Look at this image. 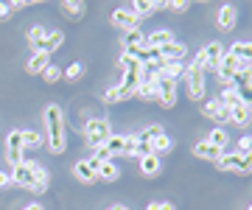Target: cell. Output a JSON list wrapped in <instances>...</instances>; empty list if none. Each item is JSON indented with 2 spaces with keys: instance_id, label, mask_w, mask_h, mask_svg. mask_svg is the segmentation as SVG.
<instances>
[{
  "instance_id": "6da1fadb",
  "label": "cell",
  "mask_w": 252,
  "mask_h": 210,
  "mask_svg": "<svg viewBox=\"0 0 252 210\" xmlns=\"http://www.w3.org/2000/svg\"><path fill=\"white\" fill-rule=\"evenodd\" d=\"M42 118H45V129H48V146H51V151H54V154H62L64 146H67L62 107H56V104H48L45 112H42Z\"/></svg>"
},
{
  "instance_id": "7a4b0ae2",
  "label": "cell",
  "mask_w": 252,
  "mask_h": 210,
  "mask_svg": "<svg viewBox=\"0 0 252 210\" xmlns=\"http://www.w3.org/2000/svg\"><path fill=\"white\" fill-rule=\"evenodd\" d=\"M185 87H188V98L190 101H202L205 98V67L199 62H190L185 70Z\"/></svg>"
},
{
  "instance_id": "3957f363",
  "label": "cell",
  "mask_w": 252,
  "mask_h": 210,
  "mask_svg": "<svg viewBox=\"0 0 252 210\" xmlns=\"http://www.w3.org/2000/svg\"><path fill=\"white\" fill-rule=\"evenodd\" d=\"M84 135H87L93 149H101L109 137H112V126H109V120H104V118H90L84 123Z\"/></svg>"
},
{
  "instance_id": "277c9868",
  "label": "cell",
  "mask_w": 252,
  "mask_h": 210,
  "mask_svg": "<svg viewBox=\"0 0 252 210\" xmlns=\"http://www.w3.org/2000/svg\"><path fill=\"white\" fill-rule=\"evenodd\" d=\"M177 84H180V82H174V79H165L162 73H157V79H154V90H157V101H160V104L165 107V110L177 104Z\"/></svg>"
},
{
  "instance_id": "5b68a950",
  "label": "cell",
  "mask_w": 252,
  "mask_h": 210,
  "mask_svg": "<svg viewBox=\"0 0 252 210\" xmlns=\"http://www.w3.org/2000/svg\"><path fill=\"white\" fill-rule=\"evenodd\" d=\"M23 151H26V146H23V132L14 129V132H9V137H6V160H9L11 168H17L20 163H26Z\"/></svg>"
},
{
  "instance_id": "8992f818",
  "label": "cell",
  "mask_w": 252,
  "mask_h": 210,
  "mask_svg": "<svg viewBox=\"0 0 252 210\" xmlns=\"http://www.w3.org/2000/svg\"><path fill=\"white\" fill-rule=\"evenodd\" d=\"M36 165H39V163L26 160V163H20L17 168H11V182L31 191V188H34V182H36Z\"/></svg>"
},
{
  "instance_id": "52a82bcc",
  "label": "cell",
  "mask_w": 252,
  "mask_h": 210,
  "mask_svg": "<svg viewBox=\"0 0 252 210\" xmlns=\"http://www.w3.org/2000/svg\"><path fill=\"white\" fill-rule=\"evenodd\" d=\"M244 67H252V64H247V62H238L233 54H224L221 56V62H219V67H216V73H219V79L224 84H230L235 79V76L241 73Z\"/></svg>"
},
{
  "instance_id": "ba28073f",
  "label": "cell",
  "mask_w": 252,
  "mask_h": 210,
  "mask_svg": "<svg viewBox=\"0 0 252 210\" xmlns=\"http://www.w3.org/2000/svg\"><path fill=\"white\" fill-rule=\"evenodd\" d=\"M221 56H224L221 45H219V42H210L207 48H202V51H199L193 62H199L202 67H205V70H207V67H210V70H216V67H219V62H221Z\"/></svg>"
},
{
  "instance_id": "9c48e42d",
  "label": "cell",
  "mask_w": 252,
  "mask_h": 210,
  "mask_svg": "<svg viewBox=\"0 0 252 210\" xmlns=\"http://www.w3.org/2000/svg\"><path fill=\"white\" fill-rule=\"evenodd\" d=\"M202 115H205V118H210V120H216L219 126L230 123V110H227V107H224V104H221L219 98L205 101V107H202Z\"/></svg>"
},
{
  "instance_id": "30bf717a",
  "label": "cell",
  "mask_w": 252,
  "mask_h": 210,
  "mask_svg": "<svg viewBox=\"0 0 252 210\" xmlns=\"http://www.w3.org/2000/svg\"><path fill=\"white\" fill-rule=\"evenodd\" d=\"M109 20H112L115 26H121L124 31H132V28H140V17H137V14H135L132 9H115Z\"/></svg>"
},
{
  "instance_id": "8fae6325",
  "label": "cell",
  "mask_w": 252,
  "mask_h": 210,
  "mask_svg": "<svg viewBox=\"0 0 252 210\" xmlns=\"http://www.w3.org/2000/svg\"><path fill=\"white\" fill-rule=\"evenodd\" d=\"M73 174H76V180L84 182V185L98 182V174H95V168L90 165V160H79V163L73 165Z\"/></svg>"
},
{
  "instance_id": "7c38bea8",
  "label": "cell",
  "mask_w": 252,
  "mask_h": 210,
  "mask_svg": "<svg viewBox=\"0 0 252 210\" xmlns=\"http://www.w3.org/2000/svg\"><path fill=\"white\" fill-rule=\"evenodd\" d=\"M48 64H51V54H45V51H34V54H31V59L26 62V70L31 76H36V73H45Z\"/></svg>"
},
{
  "instance_id": "4fadbf2b",
  "label": "cell",
  "mask_w": 252,
  "mask_h": 210,
  "mask_svg": "<svg viewBox=\"0 0 252 210\" xmlns=\"http://www.w3.org/2000/svg\"><path fill=\"white\" fill-rule=\"evenodd\" d=\"M157 51H160V59H165V62H182V59H185V54H188V51H185V45H182V42H177V39H174V42H168V45L157 48Z\"/></svg>"
},
{
  "instance_id": "5bb4252c",
  "label": "cell",
  "mask_w": 252,
  "mask_h": 210,
  "mask_svg": "<svg viewBox=\"0 0 252 210\" xmlns=\"http://www.w3.org/2000/svg\"><path fill=\"white\" fill-rule=\"evenodd\" d=\"M90 165L95 168L101 182H115L118 177H121V171H118V165L112 163V160H109V163H95V160H90Z\"/></svg>"
},
{
  "instance_id": "9a60e30c",
  "label": "cell",
  "mask_w": 252,
  "mask_h": 210,
  "mask_svg": "<svg viewBox=\"0 0 252 210\" xmlns=\"http://www.w3.org/2000/svg\"><path fill=\"white\" fill-rule=\"evenodd\" d=\"M235 23H238V9L230 6V3L221 6V9H219V28H221V31H230Z\"/></svg>"
},
{
  "instance_id": "2e32d148",
  "label": "cell",
  "mask_w": 252,
  "mask_h": 210,
  "mask_svg": "<svg viewBox=\"0 0 252 210\" xmlns=\"http://www.w3.org/2000/svg\"><path fill=\"white\" fill-rule=\"evenodd\" d=\"M250 112H252V107H247L244 101H238V104L230 107V120H233L235 126H247L250 123Z\"/></svg>"
},
{
  "instance_id": "e0dca14e",
  "label": "cell",
  "mask_w": 252,
  "mask_h": 210,
  "mask_svg": "<svg viewBox=\"0 0 252 210\" xmlns=\"http://www.w3.org/2000/svg\"><path fill=\"white\" fill-rule=\"evenodd\" d=\"M216 165H219V171H233V174H238L241 154H238V151H224V154L216 160Z\"/></svg>"
},
{
  "instance_id": "ac0fdd59",
  "label": "cell",
  "mask_w": 252,
  "mask_h": 210,
  "mask_svg": "<svg viewBox=\"0 0 252 210\" xmlns=\"http://www.w3.org/2000/svg\"><path fill=\"white\" fill-rule=\"evenodd\" d=\"M162 6H165V3H160V0H135V3L129 6V9L135 11V14H137L140 20H146V14H152V11L162 9Z\"/></svg>"
},
{
  "instance_id": "d6986e66",
  "label": "cell",
  "mask_w": 252,
  "mask_h": 210,
  "mask_svg": "<svg viewBox=\"0 0 252 210\" xmlns=\"http://www.w3.org/2000/svg\"><path fill=\"white\" fill-rule=\"evenodd\" d=\"M193 154L199 157V160H210V163H216L219 157L224 154V151H219V149H213L207 140H199L196 146H193Z\"/></svg>"
},
{
  "instance_id": "ffe728a7",
  "label": "cell",
  "mask_w": 252,
  "mask_h": 210,
  "mask_svg": "<svg viewBox=\"0 0 252 210\" xmlns=\"http://www.w3.org/2000/svg\"><path fill=\"white\" fill-rule=\"evenodd\" d=\"M140 174H143V177H149V180H152V177H157V174H160V157H157V154L140 157Z\"/></svg>"
},
{
  "instance_id": "44dd1931",
  "label": "cell",
  "mask_w": 252,
  "mask_h": 210,
  "mask_svg": "<svg viewBox=\"0 0 252 210\" xmlns=\"http://www.w3.org/2000/svg\"><path fill=\"white\" fill-rule=\"evenodd\" d=\"M207 143H210L213 149H219V151H224L227 143H230V135H227V129H224V126L210 129V137H207Z\"/></svg>"
},
{
  "instance_id": "7402d4cb",
  "label": "cell",
  "mask_w": 252,
  "mask_h": 210,
  "mask_svg": "<svg viewBox=\"0 0 252 210\" xmlns=\"http://www.w3.org/2000/svg\"><path fill=\"white\" fill-rule=\"evenodd\" d=\"M124 51H129V48H143L146 45V37L140 28H132V31H124Z\"/></svg>"
},
{
  "instance_id": "603a6c76",
  "label": "cell",
  "mask_w": 252,
  "mask_h": 210,
  "mask_svg": "<svg viewBox=\"0 0 252 210\" xmlns=\"http://www.w3.org/2000/svg\"><path fill=\"white\" fill-rule=\"evenodd\" d=\"M62 39H64V34L62 31H48V37L39 42V48L36 51H45V54H54L56 48L62 45Z\"/></svg>"
},
{
  "instance_id": "cb8c5ba5",
  "label": "cell",
  "mask_w": 252,
  "mask_h": 210,
  "mask_svg": "<svg viewBox=\"0 0 252 210\" xmlns=\"http://www.w3.org/2000/svg\"><path fill=\"white\" fill-rule=\"evenodd\" d=\"M149 146H152V154H165V151H171V137L165 135V132H162V135H157V137H152V140H149Z\"/></svg>"
},
{
  "instance_id": "d4e9b609",
  "label": "cell",
  "mask_w": 252,
  "mask_h": 210,
  "mask_svg": "<svg viewBox=\"0 0 252 210\" xmlns=\"http://www.w3.org/2000/svg\"><path fill=\"white\" fill-rule=\"evenodd\" d=\"M185 70H188V67L182 62H165L162 64V76H165V79H174V82L185 79Z\"/></svg>"
},
{
  "instance_id": "484cf974",
  "label": "cell",
  "mask_w": 252,
  "mask_h": 210,
  "mask_svg": "<svg viewBox=\"0 0 252 210\" xmlns=\"http://www.w3.org/2000/svg\"><path fill=\"white\" fill-rule=\"evenodd\" d=\"M230 54H233L238 62L252 64V45H250V42H235V45L230 48Z\"/></svg>"
},
{
  "instance_id": "4316f807",
  "label": "cell",
  "mask_w": 252,
  "mask_h": 210,
  "mask_svg": "<svg viewBox=\"0 0 252 210\" xmlns=\"http://www.w3.org/2000/svg\"><path fill=\"white\" fill-rule=\"evenodd\" d=\"M168 42H174L171 31H154L152 37H146V45L149 48H162V45H168Z\"/></svg>"
},
{
  "instance_id": "83f0119b",
  "label": "cell",
  "mask_w": 252,
  "mask_h": 210,
  "mask_svg": "<svg viewBox=\"0 0 252 210\" xmlns=\"http://www.w3.org/2000/svg\"><path fill=\"white\" fill-rule=\"evenodd\" d=\"M62 9L70 14V20H81V14H84V9H87V6H84L81 0H64Z\"/></svg>"
},
{
  "instance_id": "f1b7e54d",
  "label": "cell",
  "mask_w": 252,
  "mask_h": 210,
  "mask_svg": "<svg viewBox=\"0 0 252 210\" xmlns=\"http://www.w3.org/2000/svg\"><path fill=\"white\" fill-rule=\"evenodd\" d=\"M104 149H107L112 157L118 154H126V137H109L107 143H104Z\"/></svg>"
},
{
  "instance_id": "f546056e",
  "label": "cell",
  "mask_w": 252,
  "mask_h": 210,
  "mask_svg": "<svg viewBox=\"0 0 252 210\" xmlns=\"http://www.w3.org/2000/svg\"><path fill=\"white\" fill-rule=\"evenodd\" d=\"M48 171L42 168V165H36V182H34V188H31V193H45V188H48Z\"/></svg>"
},
{
  "instance_id": "4dcf8cb0",
  "label": "cell",
  "mask_w": 252,
  "mask_h": 210,
  "mask_svg": "<svg viewBox=\"0 0 252 210\" xmlns=\"http://www.w3.org/2000/svg\"><path fill=\"white\" fill-rule=\"evenodd\" d=\"M26 37H28V42H31V48L36 51V48H39V42H42V39L48 37V31H45L42 26H34V28H28Z\"/></svg>"
},
{
  "instance_id": "1f68e13d",
  "label": "cell",
  "mask_w": 252,
  "mask_h": 210,
  "mask_svg": "<svg viewBox=\"0 0 252 210\" xmlns=\"http://www.w3.org/2000/svg\"><path fill=\"white\" fill-rule=\"evenodd\" d=\"M235 92H238V98L247 104V107H252V82H244V84H238V87H233Z\"/></svg>"
},
{
  "instance_id": "d6a6232c",
  "label": "cell",
  "mask_w": 252,
  "mask_h": 210,
  "mask_svg": "<svg viewBox=\"0 0 252 210\" xmlns=\"http://www.w3.org/2000/svg\"><path fill=\"white\" fill-rule=\"evenodd\" d=\"M20 132H23V146H31V149H36L39 143H42V137L36 135L34 129H31V132H28V129H20Z\"/></svg>"
},
{
  "instance_id": "836d02e7",
  "label": "cell",
  "mask_w": 252,
  "mask_h": 210,
  "mask_svg": "<svg viewBox=\"0 0 252 210\" xmlns=\"http://www.w3.org/2000/svg\"><path fill=\"white\" fill-rule=\"evenodd\" d=\"M135 95H140V98H157V90H154V82H152V84H140Z\"/></svg>"
},
{
  "instance_id": "e575fe53",
  "label": "cell",
  "mask_w": 252,
  "mask_h": 210,
  "mask_svg": "<svg viewBox=\"0 0 252 210\" xmlns=\"http://www.w3.org/2000/svg\"><path fill=\"white\" fill-rule=\"evenodd\" d=\"M81 73H84V67H81V62H73L70 67L64 70V76H67V79H73V82H76V79H81Z\"/></svg>"
},
{
  "instance_id": "d590c367",
  "label": "cell",
  "mask_w": 252,
  "mask_h": 210,
  "mask_svg": "<svg viewBox=\"0 0 252 210\" xmlns=\"http://www.w3.org/2000/svg\"><path fill=\"white\" fill-rule=\"evenodd\" d=\"M238 174H252V151L241 154V165H238Z\"/></svg>"
},
{
  "instance_id": "8d00e7d4",
  "label": "cell",
  "mask_w": 252,
  "mask_h": 210,
  "mask_svg": "<svg viewBox=\"0 0 252 210\" xmlns=\"http://www.w3.org/2000/svg\"><path fill=\"white\" fill-rule=\"evenodd\" d=\"M48 79V82H59V79H62V70H59V67H56V64H48L45 67V73H42Z\"/></svg>"
},
{
  "instance_id": "74e56055",
  "label": "cell",
  "mask_w": 252,
  "mask_h": 210,
  "mask_svg": "<svg viewBox=\"0 0 252 210\" xmlns=\"http://www.w3.org/2000/svg\"><path fill=\"white\" fill-rule=\"evenodd\" d=\"M146 210H177V208H174L171 202H149Z\"/></svg>"
},
{
  "instance_id": "f35d334b",
  "label": "cell",
  "mask_w": 252,
  "mask_h": 210,
  "mask_svg": "<svg viewBox=\"0 0 252 210\" xmlns=\"http://www.w3.org/2000/svg\"><path fill=\"white\" fill-rule=\"evenodd\" d=\"M165 9H171V11H188V3H185V0H174V3H165Z\"/></svg>"
},
{
  "instance_id": "ab89813d",
  "label": "cell",
  "mask_w": 252,
  "mask_h": 210,
  "mask_svg": "<svg viewBox=\"0 0 252 210\" xmlns=\"http://www.w3.org/2000/svg\"><path fill=\"white\" fill-rule=\"evenodd\" d=\"M250 143H252V137H241V143H238V154H247V151H250Z\"/></svg>"
},
{
  "instance_id": "60d3db41",
  "label": "cell",
  "mask_w": 252,
  "mask_h": 210,
  "mask_svg": "<svg viewBox=\"0 0 252 210\" xmlns=\"http://www.w3.org/2000/svg\"><path fill=\"white\" fill-rule=\"evenodd\" d=\"M6 185H11V174L9 171H0V188H6Z\"/></svg>"
},
{
  "instance_id": "b9f144b4",
  "label": "cell",
  "mask_w": 252,
  "mask_h": 210,
  "mask_svg": "<svg viewBox=\"0 0 252 210\" xmlns=\"http://www.w3.org/2000/svg\"><path fill=\"white\" fill-rule=\"evenodd\" d=\"M11 9H9V3H0V20H9Z\"/></svg>"
},
{
  "instance_id": "7bdbcfd3",
  "label": "cell",
  "mask_w": 252,
  "mask_h": 210,
  "mask_svg": "<svg viewBox=\"0 0 252 210\" xmlns=\"http://www.w3.org/2000/svg\"><path fill=\"white\" fill-rule=\"evenodd\" d=\"M23 210H42V205H28V208H23Z\"/></svg>"
},
{
  "instance_id": "ee69618b",
  "label": "cell",
  "mask_w": 252,
  "mask_h": 210,
  "mask_svg": "<svg viewBox=\"0 0 252 210\" xmlns=\"http://www.w3.org/2000/svg\"><path fill=\"white\" fill-rule=\"evenodd\" d=\"M109 210H129V208H124V205H115V208H109Z\"/></svg>"
},
{
  "instance_id": "f6af8a7d",
  "label": "cell",
  "mask_w": 252,
  "mask_h": 210,
  "mask_svg": "<svg viewBox=\"0 0 252 210\" xmlns=\"http://www.w3.org/2000/svg\"><path fill=\"white\" fill-rule=\"evenodd\" d=\"M250 151H252V143H250Z\"/></svg>"
},
{
  "instance_id": "bcb514c9",
  "label": "cell",
  "mask_w": 252,
  "mask_h": 210,
  "mask_svg": "<svg viewBox=\"0 0 252 210\" xmlns=\"http://www.w3.org/2000/svg\"><path fill=\"white\" fill-rule=\"evenodd\" d=\"M250 210H252V205H250Z\"/></svg>"
}]
</instances>
